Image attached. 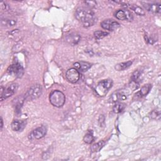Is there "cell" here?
<instances>
[{
	"label": "cell",
	"mask_w": 161,
	"mask_h": 161,
	"mask_svg": "<svg viewBox=\"0 0 161 161\" xmlns=\"http://www.w3.org/2000/svg\"><path fill=\"white\" fill-rule=\"evenodd\" d=\"M75 18L86 27H90L94 25L97 21L94 13L89 8L79 7L75 12Z\"/></svg>",
	"instance_id": "1"
},
{
	"label": "cell",
	"mask_w": 161,
	"mask_h": 161,
	"mask_svg": "<svg viewBox=\"0 0 161 161\" xmlns=\"http://www.w3.org/2000/svg\"><path fill=\"white\" fill-rule=\"evenodd\" d=\"M49 101L52 106L57 108H60L65 102V96L62 91L59 90H54L50 94Z\"/></svg>",
	"instance_id": "2"
},
{
	"label": "cell",
	"mask_w": 161,
	"mask_h": 161,
	"mask_svg": "<svg viewBox=\"0 0 161 161\" xmlns=\"http://www.w3.org/2000/svg\"><path fill=\"white\" fill-rule=\"evenodd\" d=\"M113 86V80L107 79L100 81L95 87V92L99 96H104Z\"/></svg>",
	"instance_id": "3"
},
{
	"label": "cell",
	"mask_w": 161,
	"mask_h": 161,
	"mask_svg": "<svg viewBox=\"0 0 161 161\" xmlns=\"http://www.w3.org/2000/svg\"><path fill=\"white\" fill-rule=\"evenodd\" d=\"M42 93V87L40 84H35L31 86L26 92L25 100L32 101L39 97Z\"/></svg>",
	"instance_id": "4"
},
{
	"label": "cell",
	"mask_w": 161,
	"mask_h": 161,
	"mask_svg": "<svg viewBox=\"0 0 161 161\" xmlns=\"http://www.w3.org/2000/svg\"><path fill=\"white\" fill-rule=\"evenodd\" d=\"M7 72L10 74H13L17 77H21L24 73V69L23 66L18 62H14L7 69Z\"/></svg>",
	"instance_id": "5"
},
{
	"label": "cell",
	"mask_w": 161,
	"mask_h": 161,
	"mask_svg": "<svg viewBox=\"0 0 161 161\" xmlns=\"http://www.w3.org/2000/svg\"><path fill=\"white\" fill-rule=\"evenodd\" d=\"M18 88V84L17 83H12L8 87L4 88V90L2 94H1L0 100L3 101V100L13 96L17 91Z\"/></svg>",
	"instance_id": "6"
},
{
	"label": "cell",
	"mask_w": 161,
	"mask_h": 161,
	"mask_svg": "<svg viewBox=\"0 0 161 161\" xmlns=\"http://www.w3.org/2000/svg\"><path fill=\"white\" fill-rule=\"evenodd\" d=\"M65 77L69 82L74 84L79 80L80 72L75 68H70L67 70Z\"/></svg>",
	"instance_id": "7"
},
{
	"label": "cell",
	"mask_w": 161,
	"mask_h": 161,
	"mask_svg": "<svg viewBox=\"0 0 161 161\" xmlns=\"http://www.w3.org/2000/svg\"><path fill=\"white\" fill-rule=\"evenodd\" d=\"M47 131V128L45 125H42L33 130L30 135V139H40L43 138Z\"/></svg>",
	"instance_id": "8"
},
{
	"label": "cell",
	"mask_w": 161,
	"mask_h": 161,
	"mask_svg": "<svg viewBox=\"0 0 161 161\" xmlns=\"http://www.w3.org/2000/svg\"><path fill=\"white\" fill-rule=\"evenodd\" d=\"M101 26L104 30L113 31L118 29L120 26V25L118 22L113 19H108L103 21L101 23Z\"/></svg>",
	"instance_id": "9"
},
{
	"label": "cell",
	"mask_w": 161,
	"mask_h": 161,
	"mask_svg": "<svg viewBox=\"0 0 161 161\" xmlns=\"http://www.w3.org/2000/svg\"><path fill=\"white\" fill-rule=\"evenodd\" d=\"M115 17L119 20H128L131 21L133 19V16L131 13L126 9H119L114 14Z\"/></svg>",
	"instance_id": "10"
},
{
	"label": "cell",
	"mask_w": 161,
	"mask_h": 161,
	"mask_svg": "<svg viewBox=\"0 0 161 161\" xmlns=\"http://www.w3.org/2000/svg\"><path fill=\"white\" fill-rule=\"evenodd\" d=\"M80 35L77 33H71L69 35H67L65 37L66 42L70 45H77L80 40Z\"/></svg>",
	"instance_id": "11"
},
{
	"label": "cell",
	"mask_w": 161,
	"mask_h": 161,
	"mask_svg": "<svg viewBox=\"0 0 161 161\" xmlns=\"http://www.w3.org/2000/svg\"><path fill=\"white\" fill-rule=\"evenodd\" d=\"M142 4L143 7L149 12L153 13H159L160 12V4L148 3H142Z\"/></svg>",
	"instance_id": "12"
},
{
	"label": "cell",
	"mask_w": 161,
	"mask_h": 161,
	"mask_svg": "<svg viewBox=\"0 0 161 161\" xmlns=\"http://www.w3.org/2000/svg\"><path fill=\"white\" fill-rule=\"evenodd\" d=\"M74 66L76 69L80 72H86L91 67V64L87 62L80 61L76 62L74 64Z\"/></svg>",
	"instance_id": "13"
},
{
	"label": "cell",
	"mask_w": 161,
	"mask_h": 161,
	"mask_svg": "<svg viewBox=\"0 0 161 161\" xmlns=\"http://www.w3.org/2000/svg\"><path fill=\"white\" fill-rule=\"evenodd\" d=\"M26 126V123L24 121L14 120L11 125L12 130L14 131H21Z\"/></svg>",
	"instance_id": "14"
},
{
	"label": "cell",
	"mask_w": 161,
	"mask_h": 161,
	"mask_svg": "<svg viewBox=\"0 0 161 161\" xmlns=\"http://www.w3.org/2000/svg\"><path fill=\"white\" fill-rule=\"evenodd\" d=\"M126 98V96H125V94L120 92H114L110 97L111 102H114V103H117L121 100H124Z\"/></svg>",
	"instance_id": "15"
},
{
	"label": "cell",
	"mask_w": 161,
	"mask_h": 161,
	"mask_svg": "<svg viewBox=\"0 0 161 161\" xmlns=\"http://www.w3.org/2000/svg\"><path fill=\"white\" fill-rule=\"evenodd\" d=\"M132 63H133V62L130 61V60L127 61L126 62H121V63L116 64L114 67V69L118 71L124 70L129 68L132 65Z\"/></svg>",
	"instance_id": "16"
},
{
	"label": "cell",
	"mask_w": 161,
	"mask_h": 161,
	"mask_svg": "<svg viewBox=\"0 0 161 161\" xmlns=\"http://www.w3.org/2000/svg\"><path fill=\"white\" fill-rule=\"evenodd\" d=\"M152 88V85L151 84H146V85H144L140 89V91L139 92H138L136 94V96H139L140 97H143V96H146L150 91V89Z\"/></svg>",
	"instance_id": "17"
},
{
	"label": "cell",
	"mask_w": 161,
	"mask_h": 161,
	"mask_svg": "<svg viewBox=\"0 0 161 161\" xmlns=\"http://www.w3.org/2000/svg\"><path fill=\"white\" fill-rule=\"evenodd\" d=\"M105 143H106V142L104 141V140H102V141H99V142L93 144L91 147V152L94 153V152H99L104 146Z\"/></svg>",
	"instance_id": "18"
},
{
	"label": "cell",
	"mask_w": 161,
	"mask_h": 161,
	"mask_svg": "<svg viewBox=\"0 0 161 161\" xmlns=\"http://www.w3.org/2000/svg\"><path fill=\"white\" fill-rule=\"evenodd\" d=\"M94 137L92 130H88L83 138L84 142L87 144H90L94 141Z\"/></svg>",
	"instance_id": "19"
},
{
	"label": "cell",
	"mask_w": 161,
	"mask_h": 161,
	"mask_svg": "<svg viewBox=\"0 0 161 161\" xmlns=\"http://www.w3.org/2000/svg\"><path fill=\"white\" fill-rule=\"evenodd\" d=\"M128 6L130 7V8L133 10L136 14L140 15V16H144L145 13L144 11V10L140 6L136 5V4H130L128 5Z\"/></svg>",
	"instance_id": "20"
},
{
	"label": "cell",
	"mask_w": 161,
	"mask_h": 161,
	"mask_svg": "<svg viewBox=\"0 0 161 161\" xmlns=\"http://www.w3.org/2000/svg\"><path fill=\"white\" fill-rule=\"evenodd\" d=\"M126 105L125 104L120 102H117L113 107V111L114 113H119L123 111Z\"/></svg>",
	"instance_id": "21"
},
{
	"label": "cell",
	"mask_w": 161,
	"mask_h": 161,
	"mask_svg": "<svg viewBox=\"0 0 161 161\" xmlns=\"http://www.w3.org/2000/svg\"><path fill=\"white\" fill-rule=\"evenodd\" d=\"M1 23L2 26H12L16 25V20L14 19H8V18H5V19H1Z\"/></svg>",
	"instance_id": "22"
},
{
	"label": "cell",
	"mask_w": 161,
	"mask_h": 161,
	"mask_svg": "<svg viewBox=\"0 0 161 161\" xmlns=\"http://www.w3.org/2000/svg\"><path fill=\"white\" fill-rule=\"evenodd\" d=\"M108 33L106 32V31H100V30H97L96 31L94 32V35L96 39L97 40H100L103 38L104 37L106 36L107 35H108Z\"/></svg>",
	"instance_id": "23"
},
{
	"label": "cell",
	"mask_w": 161,
	"mask_h": 161,
	"mask_svg": "<svg viewBox=\"0 0 161 161\" xmlns=\"http://www.w3.org/2000/svg\"><path fill=\"white\" fill-rule=\"evenodd\" d=\"M150 117L153 119H159L160 117V111H153L151 113H150Z\"/></svg>",
	"instance_id": "24"
},
{
	"label": "cell",
	"mask_w": 161,
	"mask_h": 161,
	"mask_svg": "<svg viewBox=\"0 0 161 161\" xmlns=\"http://www.w3.org/2000/svg\"><path fill=\"white\" fill-rule=\"evenodd\" d=\"M140 76V72L138 70H136L134 72V73L133 74L132 76H131V79L133 81H135V82H136L139 79Z\"/></svg>",
	"instance_id": "25"
},
{
	"label": "cell",
	"mask_w": 161,
	"mask_h": 161,
	"mask_svg": "<svg viewBox=\"0 0 161 161\" xmlns=\"http://www.w3.org/2000/svg\"><path fill=\"white\" fill-rule=\"evenodd\" d=\"M84 3L86 4H87V6L88 7H89V8H93L96 4V1H84Z\"/></svg>",
	"instance_id": "26"
},
{
	"label": "cell",
	"mask_w": 161,
	"mask_h": 161,
	"mask_svg": "<svg viewBox=\"0 0 161 161\" xmlns=\"http://www.w3.org/2000/svg\"><path fill=\"white\" fill-rule=\"evenodd\" d=\"M1 8L4 11H7L8 9H9V6L6 3H5L3 1H1Z\"/></svg>",
	"instance_id": "27"
},
{
	"label": "cell",
	"mask_w": 161,
	"mask_h": 161,
	"mask_svg": "<svg viewBox=\"0 0 161 161\" xmlns=\"http://www.w3.org/2000/svg\"><path fill=\"white\" fill-rule=\"evenodd\" d=\"M3 127V120L2 117H1V130H2Z\"/></svg>",
	"instance_id": "28"
}]
</instances>
